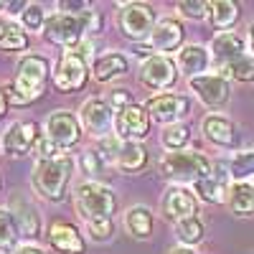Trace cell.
<instances>
[{
  "instance_id": "obj_33",
  "label": "cell",
  "mask_w": 254,
  "mask_h": 254,
  "mask_svg": "<svg viewBox=\"0 0 254 254\" xmlns=\"http://www.w3.org/2000/svg\"><path fill=\"white\" fill-rule=\"evenodd\" d=\"M229 176L234 181H247L249 176H254V150H244L237 153L229 160Z\"/></svg>"
},
{
  "instance_id": "obj_39",
  "label": "cell",
  "mask_w": 254,
  "mask_h": 254,
  "mask_svg": "<svg viewBox=\"0 0 254 254\" xmlns=\"http://www.w3.org/2000/svg\"><path fill=\"white\" fill-rule=\"evenodd\" d=\"M13 254H46L41 247H36V244H23V247H18Z\"/></svg>"
},
{
  "instance_id": "obj_35",
  "label": "cell",
  "mask_w": 254,
  "mask_h": 254,
  "mask_svg": "<svg viewBox=\"0 0 254 254\" xmlns=\"http://www.w3.org/2000/svg\"><path fill=\"white\" fill-rule=\"evenodd\" d=\"M178 10L183 18H190V20H203L208 15V3L203 0H181L178 3Z\"/></svg>"
},
{
  "instance_id": "obj_8",
  "label": "cell",
  "mask_w": 254,
  "mask_h": 254,
  "mask_svg": "<svg viewBox=\"0 0 254 254\" xmlns=\"http://www.w3.org/2000/svg\"><path fill=\"white\" fill-rule=\"evenodd\" d=\"M79 122H81L84 130L97 140L115 135V110H112V104L102 97H92L81 104Z\"/></svg>"
},
{
  "instance_id": "obj_12",
  "label": "cell",
  "mask_w": 254,
  "mask_h": 254,
  "mask_svg": "<svg viewBox=\"0 0 254 254\" xmlns=\"http://www.w3.org/2000/svg\"><path fill=\"white\" fill-rule=\"evenodd\" d=\"M145 110L150 115L153 122L160 125H178L188 112H190V97L186 94H173V92H165V94H155L145 102Z\"/></svg>"
},
{
  "instance_id": "obj_37",
  "label": "cell",
  "mask_w": 254,
  "mask_h": 254,
  "mask_svg": "<svg viewBox=\"0 0 254 254\" xmlns=\"http://www.w3.org/2000/svg\"><path fill=\"white\" fill-rule=\"evenodd\" d=\"M102 165H104V158L97 153V150H87L81 155V168H84V173H99L102 171Z\"/></svg>"
},
{
  "instance_id": "obj_15",
  "label": "cell",
  "mask_w": 254,
  "mask_h": 254,
  "mask_svg": "<svg viewBox=\"0 0 254 254\" xmlns=\"http://www.w3.org/2000/svg\"><path fill=\"white\" fill-rule=\"evenodd\" d=\"M160 211L165 214V219L171 221H181L188 216L198 214V196L193 188L188 186H171L160 198Z\"/></svg>"
},
{
  "instance_id": "obj_18",
  "label": "cell",
  "mask_w": 254,
  "mask_h": 254,
  "mask_svg": "<svg viewBox=\"0 0 254 254\" xmlns=\"http://www.w3.org/2000/svg\"><path fill=\"white\" fill-rule=\"evenodd\" d=\"M201 130H203V137L214 147H224V150H229V147H234L239 142L234 122H231L229 117H224V115H216V112L203 117Z\"/></svg>"
},
{
  "instance_id": "obj_5",
  "label": "cell",
  "mask_w": 254,
  "mask_h": 254,
  "mask_svg": "<svg viewBox=\"0 0 254 254\" xmlns=\"http://www.w3.org/2000/svg\"><path fill=\"white\" fill-rule=\"evenodd\" d=\"M71 173H74V158L61 155V158H54V160H36L31 181H33V188L46 201L61 203L66 198Z\"/></svg>"
},
{
  "instance_id": "obj_6",
  "label": "cell",
  "mask_w": 254,
  "mask_h": 254,
  "mask_svg": "<svg viewBox=\"0 0 254 254\" xmlns=\"http://www.w3.org/2000/svg\"><path fill=\"white\" fill-rule=\"evenodd\" d=\"M158 26L155 8L147 3H122L117 10V28L125 38L145 44Z\"/></svg>"
},
{
  "instance_id": "obj_28",
  "label": "cell",
  "mask_w": 254,
  "mask_h": 254,
  "mask_svg": "<svg viewBox=\"0 0 254 254\" xmlns=\"http://www.w3.org/2000/svg\"><path fill=\"white\" fill-rule=\"evenodd\" d=\"M193 190H196V196H201L208 203H224L229 198V183L219 173H214L211 178H206L198 186H193Z\"/></svg>"
},
{
  "instance_id": "obj_17",
  "label": "cell",
  "mask_w": 254,
  "mask_h": 254,
  "mask_svg": "<svg viewBox=\"0 0 254 254\" xmlns=\"http://www.w3.org/2000/svg\"><path fill=\"white\" fill-rule=\"evenodd\" d=\"M208 51H211V61L216 64V69L224 71L229 64H234L237 59L247 56V41H244V36H239L237 31L216 33L214 41L208 44Z\"/></svg>"
},
{
  "instance_id": "obj_31",
  "label": "cell",
  "mask_w": 254,
  "mask_h": 254,
  "mask_svg": "<svg viewBox=\"0 0 254 254\" xmlns=\"http://www.w3.org/2000/svg\"><path fill=\"white\" fill-rule=\"evenodd\" d=\"M28 44H31L28 31L15 23H8L5 33L0 36V51H23V49H28Z\"/></svg>"
},
{
  "instance_id": "obj_42",
  "label": "cell",
  "mask_w": 254,
  "mask_h": 254,
  "mask_svg": "<svg viewBox=\"0 0 254 254\" xmlns=\"http://www.w3.org/2000/svg\"><path fill=\"white\" fill-rule=\"evenodd\" d=\"M249 49H252V56H254V23L249 26Z\"/></svg>"
},
{
  "instance_id": "obj_3",
  "label": "cell",
  "mask_w": 254,
  "mask_h": 254,
  "mask_svg": "<svg viewBox=\"0 0 254 254\" xmlns=\"http://www.w3.org/2000/svg\"><path fill=\"white\" fill-rule=\"evenodd\" d=\"M49 81V59L38 56V54H28L18 61V71H15V79L8 87V102L10 104H28L33 99L41 97Z\"/></svg>"
},
{
  "instance_id": "obj_22",
  "label": "cell",
  "mask_w": 254,
  "mask_h": 254,
  "mask_svg": "<svg viewBox=\"0 0 254 254\" xmlns=\"http://www.w3.org/2000/svg\"><path fill=\"white\" fill-rule=\"evenodd\" d=\"M10 211L15 214V221L20 226V237H28V239H36L41 234V216L31 201H26L23 196H15L13 203H10Z\"/></svg>"
},
{
  "instance_id": "obj_21",
  "label": "cell",
  "mask_w": 254,
  "mask_h": 254,
  "mask_svg": "<svg viewBox=\"0 0 254 254\" xmlns=\"http://www.w3.org/2000/svg\"><path fill=\"white\" fill-rule=\"evenodd\" d=\"M127 71H130V61H127V56L120 54V51H107V54L97 56L94 64H92V76L102 84H107L112 79H120Z\"/></svg>"
},
{
  "instance_id": "obj_45",
  "label": "cell",
  "mask_w": 254,
  "mask_h": 254,
  "mask_svg": "<svg viewBox=\"0 0 254 254\" xmlns=\"http://www.w3.org/2000/svg\"><path fill=\"white\" fill-rule=\"evenodd\" d=\"M0 186H3V181H0Z\"/></svg>"
},
{
  "instance_id": "obj_20",
  "label": "cell",
  "mask_w": 254,
  "mask_h": 254,
  "mask_svg": "<svg viewBox=\"0 0 254 254\" xmlns=\"http://www.w3.org/2000/svg\"><path fill=\"white\" fill-rule=\"evenodd\" d=\"M176 64H178L181 74H186L188 79H196V76H203L214 61H211V51H208L206 46H201V44H188V46H183V49L178 51Z\"/></svg>"
},
{
  "instance_id": "obj_1",
  "label": "cell",
  "mask_w": 254,
  "mask_h": 254,
  "mask_svg": "<svg viewBox=\"0 0 254 254\" xmlns=\"http://www.w3.org/2000/svg\"><path fill=\"white\" fill-rule=\"evenodd\" d=\"M74 206H76V214L87 224L94 242H104L112 237V231H115L112 214L117 208V198L110 186H104L99 181L79 183L74 190Z\"/></svg>"
},
{
  "instance_id": "obj_9",
  "label": "cell",
  "mask_w": 254,
  "mask_h": 254,
  "mask_svg": "<svg viewBox=\"0 0 254 254\" xmlns=\"http://www.w3.org/2000/svg\"><path fill=\"white\" fill-rule=\"evenodd\" d=\"M183 23L178 18H163L158 20L155 31L150 33V38L137 49V54H150V56H165L171 51H178L183 44Z\"/></svg>"
},
{
  "instance_id": "obj_27",
  "label": "cell",
  "mask_w": 254,
  "mask_h": 254,
  "mask_svg": "<svg viewBox=\"0 0 254 254\" xmlns=\"http://www.w3.org/2000/svg\"><path fill=\"white\" fill-rule=\"evenodd\" d=\"M18 239H20V226L15 221V214L10 208H0V254L15 252Z\"/></svg>"
},
{
  "instance_id": "obj_41",
  "label": "cell",
  "mask_w": 254,
  "mask_h": 254,
  "mask_svg": "<svg viewBox=\"0 0 254 254\" xmlns=\"http://www.w3.org/2000/svg\"><path fill=\"white\" fill-rule=\"evenodd\" d=\"M8 104H10V102H8V94H5V92H0V120L5 117V110H8Z\"/></svg>"
},
{
  "instance_id": "obj_29",
  "label": "cell",
  "mask_w": 254,
  "mask_h": 254,
  "mask_svg": "<svg viewBox=\"0 0 254 254\" xmlns=\"http://www.w3.org/2000/svg\"><path fill=\"white\" fill-rule=\"evenodd\" d=\"M190 140V127L178 122V125H168L163 127V132H160V145L165 147L168 153H181L186 150V145Z\"/></svg>"
},
{
  "instance_id": "obj_26",
  "label": "cell",
  "mask_w": 254,
  "mask_h": 254,
  "mask_svg": "<svg viewBox=\"0 0 254 254\" xmlns=\"http://www.w3.org/2000/svg\"><path fill=\"white\" fill-rule=\"evenodd\" d=\"M147 165V150L140 142H122L115 168L122 173H140L142 168Z\"/></svg>"
},
{
  "instance_id": "obj_23",
  "label": "cell",
  "mask_w": 254,
  "mask_h": 254,
  "mask_svg": "<svg viewBox=\"0 0 254 254\" xmlns=\"http://www.w3.org/2000/svg\"><path fill=\"white\" fill-rule=\"evenodd\" d=\"M153 226H155V219H153V211L147 206H130L125 211V229H127L130 237L150 239L153 237Z\"/></svg>"
},
{
  "instance_id": "obj_10",
  "label": "cell",
  "mask_w": 254,
  "mask_h": 254,
  "mask_svg": "<svg viewBox=\"0 0 254 254\" xmlns=\"http://www.w3.org/2000/svg\"><path fill=\"white\" fill-rule=\"evenodd\" d=\"M178 74H181V69L171 56H147L140 66V81L147 89L163 92V94H165V89L176 87Z\"/></svg>"
},
{
  "instance_id": "obj_19",
  "label": "cell",
  "mask_w": 254,
  "mask_h": 254,
  "mask_svg": "<svg viewBox=\"0 0 254 254\" xmlns=\"http://www.w3.org/2000/svg\"><path fill=\"white\" fill-rule=\"evenodd\" d=\"M49 244L61 252V254H84V249H87V244H84L79 229L69 221H54L49 226V234H46Z\"/></svg>"
},
{
  "instance_id": "obj_25",
  "label": "cell",
  "mask_w": 254,
  "mask_h": 254,
  "mask_svg": "<svg viewBox=\"0 0 254 254\" xmlns=\"http://www.w3.org/2000/svg\"><path fill=\"white\" fill-rule=\"evenodd\" d=\"M231 214L237 216H252L254 214V186L247 181H234L229 186V198H226Z\"/></svg>"
},
{
  "instance_id": "obj_38",
  "label": "cell",
  "mask_w": 254,
  "mask_h": 254,
  "mask_svg": "<svg viewBox=\"0 0 254 254\" xmlns=\"http://www.w3.org/2000/svg\"><path fill=\"white\" fill-rule=\"evenodd\" d=\"M107 102L112 104V110H115V112H120L122 107L132 104V97H130V92H127V89H112V94H110Z\"/></svg>"
},
{
  "instance_id": "obj_4",
  "label": "cell",
  "mask_w": 254,
  "mask_h": 254,
  "mask_svg": "<svg viewBox=\"0 0 254 254\" xmlns=\"http://www.w3.org/2000/svg\"><path fill=\"white\" fill-rule=\"evenodd\" d=\"M158 171L171 183L198 186L201 181L214 176V165L198 150H181V153H165L158 163Z\"/></svg>"
},
{
  "instance_id": "obj_32",
  "label": "cell",
  "mask_w": 254,
  "mask_h": 254,
  "mask_svg": "<svg viewBox=\"0 0 254 254\" xmlns=\"http://www.w3.org/2000/svg\"><path fill=\"white\" fill-rule=\"evenodd\" d=\"M226 79H234V81H254V56L247 54L242 59H237L234 64H229L224 71H219Z\"/></svg>"
},
{
  "instance_id": "obj_44",
  "label": "cell",
  "mask_w": 254,
  "mask_h": 254,
  "mask_svg": "<svg viewBox=\"0 0 254 254\" xmlns=\"http://www.w3.org/2000/svg\"><path fill=\"white\" fill-rule=\"evenodd\" d=\"M0 8H5V3H3V0H0Z\"/></svg>"
},
{
  "instance_id": "obj_36",
  "label": "cell",
  "mask_w": 254,
  "mask_h": 254,
  "mask_svg": "<svg viewBox=\"0 0 254 254\" xmlns=\"http://www.w3.org/2000/svg\"><path fill=\"white\" fill-rule=\"evenodd\" d=\"M36 155H38V160H54V158H61V155H66L61 150L59 145H54L46 135L38 140V145H36Z\"/></svg>"
},
{
  "instance_id": "obj_13",
  "label": "cell",
  "mask_w": 254,
  "mask_h": 254,
  "mask_svg": "<svg viewBox=\"0 0 254 254\" xmlns=\"http://www.w3.org/2000/svg\"><path fill=\"white\" fill-rule=\"evenodd\" d=\"M188 87L196 94V99L208 110H221L231 97L229 79L221 74H203L196 79H188Z\"/></svg>"
},
{
  "instance_id": "obj_40",
  "label": "cell",
  "mask_w": 254,
  "mask_h": 254,
  "mask_svg": "<svg viewBox=\"0 0 254 254\" xmlns=\"http://www.w3.org/2000/svg\"><path fill=\"white\" fill-rule=\"evenodd\" d=\"M168 254H198V252H196V247H183V244H178V247L168 249Z\"/></svg>"
},
{
  "instance_id": "obj_2",
  "label": "cell",
  "mask_w": 254,
  "mask_h": 254,
  "mask_svg": "<svg viewBox=\"0 0 254 254\" xmlns=\"http://www.w3.org/2000/svg\"><path fill=\"white\" fill-rule=\"evenodd\" d=\"M102 31V15L97 8H89L87 13H54L46 20L44 38L49 44L61 46L64 51L76 49L87 36H94Z\"/></svg>"
},
{
  "instance_id": "obj_11",
  "label": "cell",
  "mask_w": 254,
  "mask_h": 254,
  "mask_svg": "<svg viewBox=\"0 0 254 254\" xmlns=\"http://www.w3.org/2000/svg\"><path fill=\"white\" fill-rule=\"evenodd\" d=\"M150 115L140 104H127L120 112H115V135L122 142H140L150 135Z\"/></svg>"
},
{
  "instance_id": "obj_34",
  "label": "cell",
  "mask_w": 254,
  "mask_h": 254,
  "mask_svg": "<svg viewBox=\"0 0 254 254\" xmlns=\"http://www.w3.org/2000/svg\"><path fill=\"white\" fill-rule=\"evenodd\" d=\"M46 20H49V15L44 13V8H41L38 3H28L23 8V13H20V26H23L26 31H31V33H38V31L44 33Z\"/></svg>"
},
{
  "instance_id": "obj_14",
  "label": "cell",
  "mask_w": 254,
  "mask_h": 254,
  "mask_svg": "<svg viewBox=\"0 0 254 254\" xmlns=\"http://www.w3.org/2000/svg\"><path fill=\"white\" fill-rule=\"evenodd\" d=\"M44 130H46V137L54 145H59L61 150H69V147H74L81 137V122L74 112L59 110V112H51L46 117Z\"/></svg>"
},
{
  "instance_id": "obj_7",
  "label": "cell",
  "mask_w": 254,
  "mask_h": 254,
  "mask_svg": "<svg viewBox=\"0 0 254 254\" xmlns=\"http://www.w3.org/2000/svg\"><path fill=\"white\" fill-rule=\"evenodd\" d=\"M89 79V59L84 56L79 49L64 51L56 61L54 69V87L64 94H71L84 89V84Z\"/></svg>"
},
{
  "instance_id": "obj_30",
  "label": "cell",
  "mask_w": 254,
  "mask_h": 254,
  "mask_svg": "<svg viewBox=\"0 0 254 254\" xmlns=\"http://www.w3.org/2000/svg\"><path fill=\"white\" fill-rule=\"evenodd\" d=\"M176 237L183 247H196L198 242H203L206 237V229H203V221L198 216H188V219H181L176 221Z\"/></svg>"
},
{
  "instance_id": "obj_24",
  "label": "cell",
  "mask_w": 254,
  "mask_h": 254,
  "mask_svg": "<svg viewBox=\"0 0 254 254\" xmlns=\"http://www.w3.org/2000/svg\"><path fill=\"white\" fill-rule=\"evenodd\" d=\"M242 10L237 3H231V0H214V3H208V15L206 20L214 28H219L221 33H226L229 28H234V23L239 20Z\"/></svg>"
},
{
  "instance_id": "obj_43",
  "label": "cell",
  "mask_w": 254,
  "mask_h": 254,
  "mask_svg": "<svg viewBox=\"0 0 254 254\" xmlns=\"http://www.w3.org/2000/svg\"><path fill=\"white\" fill-rule=\"evenodd\" d=\"M5 28H8V23H3V20H0V36L5 33Z\"/></svg>"
},
{
  "instance_id": "obj_16",
  "label": "cell",
  "mask_w": 254,
  "mask_h": 254,
  "mask_svg": "<svg viewBox=\"0 0 254 254\" xmlns=\"http://www.w3.org/2000/svg\"><path fill=\"white\" fill-rule=\"evenodd\" d=\"M41 135H38V127L28 120H18L13 122L8 130L3 132V140H0V145H3V153L5 155H13V158H23L28 155L31 150H36Z\"/></svg>"
}]
</instances>
